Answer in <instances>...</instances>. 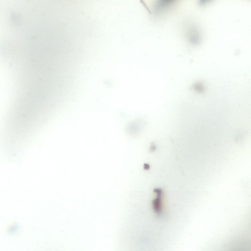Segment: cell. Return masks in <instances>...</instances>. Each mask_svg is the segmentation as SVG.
Segmentation results:
<instances>
[{"label": "cell", "mask_w": 251, "mask_h": 251, "mask_svg": "<svg viewBox=\"0 0 251 251\" xmlns=\"http://www.w3.org/2000/svg\"><path fill=\"white\" fill-rule=\"evenodd\" d=\"M144 167L145 170H148L150 168V165L148 164L145 163L144 164Z\"/></svg>", "instance_id": "cell-2"}, {"label": "cell", "mask_w": 251, "mask_h": 251, "mask_svg": "<svg viewBox=\"0 0 251 251\" xmlns=\"http://www.w3.org/2000/svg\"><path fill=\"white\" fill-rule=\"evenodd\" d=\"M156 193L157 194V197L152 201V206L154 211L157 214L160 215L162 212V190L159 191Z\"/></svg>", "instance_id": "cell-1"}]
</instances>
